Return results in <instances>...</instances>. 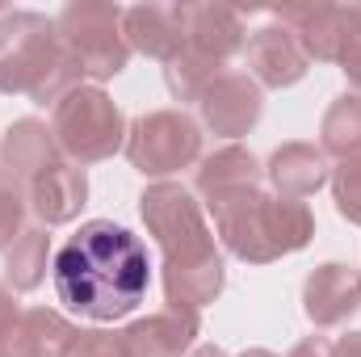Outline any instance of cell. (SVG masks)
Here are the masks:
<instances>
[{"label":"cell","instance_id":"obj_7","mask_svg":"<svg viewBox=\"0 0 361 357\" xmlns=\"http://www.w3.org/2000/svg\"><path fill=\"white\" fill-rule=\"evenodd\" d=\"M197 152H202V131L180 109H156L139 118L126 135V156L143 177H169L193 164Z\"/></svg>","mask_w":361,"mask_h":357},{"label":"cell","instance_id":"obj_8","mask_svg":"<svg viewBox=\"0 0 361 357\" xmlns=\"http://www.w3.org/2000/svg\"><path fill=\"white\" fill-rule=\"evenodd\" d=\"M277 21L294 30L307 59H328V63H341L353 38L361 34L353 4H290V8H277Z\"/></svg>","mask_w":361,"mask_h":357},{"label":"cell","instance_id":"obj_14","mask_svg":"<svg viewBox=\"0 0 361 357\" xmlns=\"http://www.w3.org/2000/svg\"><path fill=\"white\" fill-rule=\"evenodd\" d=\"M25 198H30V206L42 223H72L80 214L85 198H89V177H85V169H76L68 160H55L47 173H38L25 185Z\"/></svg>","mask_w":361,"mask_h":357},{"label":"cell","instance_id":"obj_5","mask_svg":"<svg viewBox=\"0 0 361 357\" xmlns=\"http://www.w3.org/2000/svg\"><path fill=\"white\" fill-rule=\"evenodd\" d=\"M63 51L80 68V76L109 80L126 68L130 42L122 34V8L118 4H68L55 21Z\"/></svg>","mask_w":361,"mask_h":357},{"label":"cell","instance_id":"obj_24","mask_svg":"<svg viewBox=\"0 0 361 357\" xmlns=\"http://www.w3.org/2000/svg\"><path fill=\"white\" fill-rule=\"evenodd\" d=\"M332 193H336V206L349 223H361V156L357 160H345L336 173H332Z\"/></svg>","mask_w":361,"mask_h":357},{"label":"cell","instance_id":"obj_4","mask_svg":"<svg viewBox=\"0 0 361 357\" xmlns=\"http://www.w3.org/2000/svg\"><path fill=\"white\" fill-rule=\"evenodd\" d=\"M80 68L59 42L55 21L38 13L0 17V92H25L38 105H59L76 89Z\"/></svg>","mask_w":361,"mask_h":357},{"label":"cell","instance_id":"obj_29","mask_svg":"<svg viewBox=\"0 0 361 357\" xmlns=\"http://www.w3.org/2000/svg\"><path fill=\"white\" fill-rule=\"evenodd\" d=\"M336 357H361V332H349V337L336 345Z\"/></svg>","mask_w":361,"mask_h":357},{"label":"cell","instance_id":"obj_27","mask_svg":"<svg viewBox=\"0 0 361 357\" xmlns=\"http://www.w3.org/2000/svg\"><path fill=\"white\" fill-rule=\"evenodd\" d=\"M341 63H345V76H349V85H353V89H361V34L353 38V47L345 51V59H341Z\"/></svg>","mask_w":361,"mask_h":357},{"label":"cell","instance_id":"obj_16","mask_svg":"<svg viewBox=\"0 0 361 357\" xmlns=\"http://www.w3.org/2000/svg\"><path fill=\"white\" fill-rule=\"evenodd\" d=\"M55 135L47 122L38 118H21L4 131V143H0V156H4V169L17 185H30L38 173H47L59 156H55Z\"/></svg>","mask_w":361,"mask_h":357},{"label":"cell","instance_id":"obj_26","mask_svg":"<svg viewBox=\"0 0 361 357\" xmlns=\"http://www.w3.org/2000/svg\"><path fill=\"white\" fill-rule=\"evenodd\" d=\"M290 357H336V345L332 341H324V337H307L302 345H294Z\"/></svg>","mask_w":361,"mask_h":357},{"label":"cell","instance_id":"obj_1","mask_svg":"<svg viewBox=\"0 0 361 357\" xmlns=\"http://www.w3.org/2000/svg\"><path fill=\"white\" fill-rule=\"evenodd\" d=\"M55 294L68 311L89 320H122L130 315L152 282L147 248L135 231L92 219L55 253Z\"/></svg>","mask_w":361,"mask_h":357},{"label":"cell","instance_id":"obj_18","mask_svg":"<svg viewBox=\"0 0 361 357\" xmlns=\"http://www.w3.org/2000/svg\"><path fill=\"white\" fill-rule=\"evenodd\" d=\"M269 177L281 189V198H307L328 181V156L315 143H286L269 160Z\"/></svg>","mask_w":361,"mask_h":357},{"label":"cell","instance_id":"obj_15","mask_svg":"<svg viewBox=\"0 0 361 357\" xmlns=\"http://www.w3.org/2000/svg\"><path fill=\"white\" fill-rule=\"evenodd\" d=\"M248 68H252V76H257L261 85L286 89V85L302 80V72H307V51L298 47L294 30H286V25H265V30H257L252 42H248Z\"/></svg>","mask_w":361,"mask_h":357},{"label":"cell","instance_id":"obj_12","mask_svg":"<svg viewBox=\"0 0 361 357\" xmlns=\"http://www.w3.org/2000/svg\"><path fill=\"white\" fill-rule=\"evenodd\" d=\"M126 357H180L197 337V311H160L118 332Z\"/></svg>","mask_w":361,"mask_h":357},{"label":"cell","instance_id":"obj_19","mask_svg":"<svg viewBox=\"0 0 361 357\" xmlns=\"http://www.w3.org/2000/svg\"><path fill=\"white\" fill-rule=\"evenodd\" d=\"M248 185H257V160H252V152H244L235 143L219 147L214 156H206L197 164V193L206 202H214L223 193H235V189H248Z\"/></svg>","mask_w":361,"mask_h":357},{"label":"cell","instance_id":"obj_22","mask_svg":"<svg viewBox=\"0 0 361 357\" xmlns=\"http://www.w3.org/2000/svg\"><path fill=\"white\" fill-rule=\"evenodd\" d=\"M219 76H223V63H214L206 55H193V51H180L169 63V89L180 101H202V92L210 89Z\"/></svg>","mask_w":361,"mask_h":357},{"label":"cell","instance_id":"obj_2","mask_svg":"<svg viewBox=\"0 0 361 357\" xmlns=\"http://www.w3.org/2000/svg\"><path fill=\"white\" fill-rule=\"evenodd\" d=\"M139 202H143L139 206L143 223L152 227V236L164 253L169 307L197 311V307L214 303V294L223 290V261H219V248H214V236L202 219L197 198L177 181H160Z\"/></svg>","mask_w":361,"mask_h":357},{"label":"cell","instance_id":"obj_25","mask_svg":"<svg viewBox=\"0 0 361 357\" xmlns=\"http://www.w3.org/2000/svg\"><path fill=\"white\" fill-rule=\"evenodd\" d=\"M63 357H126L118 332H76Z\"/></svg>","mask_w":361,"mask_h":357},{"label":"cell","instance_id":"obj_21","mask_svg":"<svg viewBox=\"0 0 361 357\" xmlns=\"http://www.w3.org/2000/svg\"><path fill=\"white\" fill-rule=\"evenodd\" d=\"M324 152L341 156V160H357L361 156V97H341L328 114H324Z\"/></svg>","mask_w":361,"mask_h":357},{"label":"cell","instance_id":"obj_9","mask_svg":"<svg viewBox=\"0 0 361 357\" xmlns=\"http://www.w3.org/2000/svg\"><path fill=\"white\" fill-rule=\"evenodd\" d=\"M185 51L223 63L244 42V17L231 4H173Z\"/></svg>","mask_w":361,"mask_h":357},{"label":"cell","instance_id":"obj_28","mask_svg":"<svg viewBox=\"0 0 361 357\" xmlns=\"http://www.w3.org/2000/svg\"><path fill=\"white\" fill-rule=\"evenodd\" d=\"M13 315H17V298L8 294V286H0V328H4Z\"/></svg>","mask_w":361,"mask_h":357},{"label":"cell","instance_id":"obj_11","mask_svg":"<svg viewBox=\"0 0 361 357\" xmlns=\"http://www.w3.org/2000/svg\"><path fill=\"white\" fill-rule=\"evenodd\" d=\"M197 105H202V122L214 135H244L261 118V89L244 72H223L202 92Z\"/></svg>","mask_w":361,"mask_h":357},{"label":"cell","instance_id":"obj_17","mask_svg":"<svg viewBox=\"0 0 361 357\" xmlns=\"http://www.w3.org/2000/svg\"><path fill=\"white\" fill-rule=\"evenodd\" d=\"M122 34L135 51L152 55V59H164L173 63L180 51H185V38H180L177 13L164 8V4H139V8H126L122 13Z\"/></svg>","mask_w":361,"mask_h":357},{"label":"cell","instance_id":"obj_6","mask_svg":"<svg viewBox=\"0 0 361 357\" xmlns=\"http://www.w3.org/2000/svg\"><path fill=\"white\" fill-rule=\"evenodd\" d=\"M51 135H55L63 156H72L80 164H97V160H109L122 147L126 131H122L118 105L105 92L76 85L51 109Z\"/></svg>","mask_w":361,"mask_h":357},{"label":"cell","instance_id":"obj_13","mask_svg":"<svg viewBox=\"0 0 361 357\" xmlns=\"http://www.w3.org/2000/svg\"><path fill=\"white\" fill-rule=\"evenodd\" d=\"M361 303V273L349 265H319L302 286V307L319 328L345 324Z\"/></svg>","mask_w":361,"mask_h":357},{"label":"cell","instance_id":"obj_10","mask_svg":"<svg viewBox=\"0 0 361 357\" xmlns=\"http://www.w3.org/2000/svg\"><path fill=\"white\" fill-rule=\"evenodd\" d=\"M76 332L80 328H72L63 315H55L47 307L17 311L0 328V357H63Z\"/></svg>","mask_w":361,"mask_h":357},{"label":"cell","instance_id":"obj_30","mask_svg":"<svg viewBox=\"0 0 361 357\" xmlns=\"http://www.w3.org/2000/svg\"><path fill=\"white\" fill-rule=\"evenodd\" d=\"M189 357H227V353H219L214 345H206V349H197V353H189Z\"/></svg>","mask_w":361,"mask_h":357},{"label":"cell","instance_id":"obj_20","mask_svg":"<svg viewBox=\"0 0 361 357\" xmlns=\"http://www.w3.org/2000/svg\"><path fill=\"white\" fill-rule=\"evenodd\" d=\"M47 253H51V236L42 227H25L8 248H4V273L13 282V290H34L47 273Z\"/></svg>","mask_w":361,"mask_h":357},{"label":"cell","instance_id":"obj_23","mask_svg":"<svg viewBox=\"0 0 361 357\" xmlns=\"http://www.w3.org/2000/svg\"><path fill=\"white\" fill-rule=\"evenodd\" d=\"M21 214H25V193H21V185L8 177V173H0V248H8L25 227H21Z\"/></svg>","mask_w":361,"mask_h":357},{"label":"cell","instance_id":"obj_3","mask_svg":"<svg viewBox=\"0 0 361 357\" xmlns=\"http://www.w3.org/2000/svg\"><path fill=\"white\" fill-rule=\"evenodd\" d=\"M206 206L214 214V227H219L223 244L235 257L252 261V265L277 261L281 253H298L311 240V231H315L307 202H298V198H269L257 185L223 193V198H214Z\"/></svg>","mask_w":361,"mask_h":357},{"label":"cell","instance_id":"obj_31","mask_svg":"<svg viewBox=\"0 0 361 357\" xmlns=\"http://www.w3.org/2000/svg\"><path fill=\"white\" fill-rule=\"evenodd\" d=\"M244 357H273V353H265V349H252V353H244Z\"/></svg>","mask_w":361,"mask_h":357}]
</instances>
